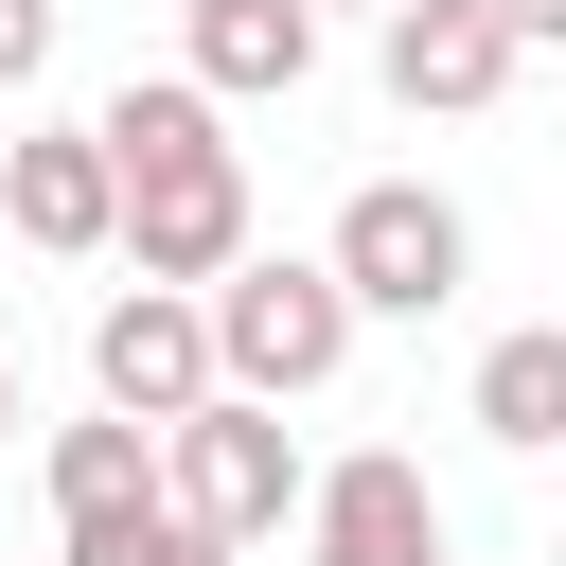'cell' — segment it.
<instances>
[{
  "label": "cell",
  "instance_id": "6da1fadb",
  "mask_svg": "<svg viewBox=\"0 0 566 566\" xmlns=\"http://www.w3.org/2000/svg\"><path fill=\"white\" fill-rule=\"evenodd\" d=\"M88 124H106V159H124V265L212 301V283L248 265V159H230L212 88H195V71H124Z\"/></svg>",
  "mask_w": 566,
  "mask_h": 566
},
{
  "label": "cell",
  "instance_id": "7a4b0ae2",
  "mask_svg": "<svg viewBox=\"0 0 566 566\" xmlns=\"http://www.w3.org/2000/svg\"><path fill=\"white\" fill-rule=\"evenodd\" d=\"M212 354H230V389H248V407H301V389H336V371H354V283H336V265H301V248H248V265L212 283Z\"/></svg>",
  "mask_w": 566,
  "mask_h": 566
},
{
  "label": "cell",
  "instance_id": "3957f363",
  "mask_svg": "<svg viewBox=\"0 0 566 566\" xmlns=\"http://www.w3.org/2000/svg\"><path fill=\"white\" fill-rule=\"evenodd\" d=\"M318 265L354 283V318H442L460 265H478V230H460V195H424V177H354V212H336Z\"/></svg>",
  "mask_w": 566,
  "mask_h": 566
},
{
  "label": "cell",
  "instance_id": "277c9868",
  "mask_svg": "<svg viewBox=\"0 0 566 566\" xmlns=\"http://www.w3.org/2000/svg\"><path fill=\"white\" fill-rule=\"evenodd\" d=\"M88 389L124 407V424H195L212 389H230V354H212V301L195 283H106V318H88Z\"/></svg>",
  "mask_w": 566,
  "mask_h": 566
},
{
  "label": "cell",
  "instance_id": "5b68a950",
  "mask_svg": "<svg viewBox=\"0 0 566 566\" xmlns=\"http://www.w3.org/2000/svg\"><path fill=\"white\" fill-rule=\"evenodd\" d=\"M159 478H177V513L212 531V548H248V531H283V513H318V478H301V442H283V407H248V389H212L177 442H159Z\"/></svg>",
  "mask_w": 566,
  "mask_h": 566
},
{
  "label": "cell",
  "instance_id": "8992f818",
  "mask_svg": "<svg viewBox=\"0 0 566 566\" xmlns=\"http://www.w3.org/2000/svg\"><path fill=\"white\" fill-rule=\"evenodd\" d=\"M0 230L53 248V265L124 248V159H106V124H35V142H0Z\"/></svg>",
  "mask_w": 566,
  "mask_h": 566
},
{
  "label": "cell",
  "instance_id": "52a82bcc",
  "mask_svg": "<svg viewBox=\"0 0 566 566\" xmlns=\"http://www.w3.org/2000/svg\"><path fill=\"white\" fill-rule=\"evenodd\" d=\"M301 566H442V495H424V460H407V442L336 460L318 513H301Z\"/></svg>",
  "mask_w": 566,
  "mask_h": 566
},
{
  "label": "cell",
  "instance_id": "ba28073f",
  "mask_svg": "<svg viewBox=\"0 0 566 566\" xmlns=\"http://www.w3.org/2000/svg\"><path fill=\"white\" fill-rule=\"evenodd\" d=\"M513 88V35L478 18V0H407L389 18V106L407 124H460V106H495Z\"/></svg>",
  "mask_w": 566,
  "mask_h": 566
},
{
  "label": "cell",
  "instance_id": "9c48e42d",
  "mask_svg": "<svg viewBox=\"0 0 566 566\" xmlns=\"http://www.w3.org/2000/svg\"><path fill=\"white\" fill-rule=\"evenodd\" d=\"M318 71V0H195V88L212 106H265Z\"/></svg>",
  "mask_w": 566,
  "mask_h": 566
},
{
  "label": "cell",
  "instance_id": "30bf717a",
  "mask_svg": "<svg viewBox=\"0 0 566 566\" xmlns=\"http://www.w3.org/2000/svg\"><path fill=\"white\" fill-rule=\"evenodd\" d=\"M142 495H177V478H159V424H124V407L53 424V531H71V513H142Z\"/></svg>",
  "mask_w": 566,
  "mask_h": 566
},
{
  "label": "cell",
  "instance_id": "8fae6325",
  "mask_svg": "<svg viewBox=\"0 0 566 566\" xmlns=\"http://www.w3.org/2000/svg\"><path fill=\"white\" fill-rule=\"evenodd\" d=\"M478 442H513V460L566 442V318H531V336L478 354Z\"/></svg>",
  "mask_w": 566,
  "mask_h": 566
},
{
  "label": "cell",
  "instance_id": "7c38bea8",
  "mask_svg": "<svg viewBox=\"0 0 566 566\" xmlns=\"http://www.w3.org/2000/svg\"><path fill=\"white\" fill-rule=\"evenodd\" d=\"M53 566H230V548H212L177 495H142V513H71V531H53Z\"/></svg>",
  "mask_w": 566,
  "mask_h": 566
},
{
  "label": "cell",
  "instance_id": "4fadbf2b",
  "mask_svg": "<svg viewBox=\"0 0 566 566\" xmlns=\"http://www.w3.org/2000/svg\"><path fill=\"white\" fill-rule=\"evenodd\" d=\"M53 71V0H0V88H35Z\"/></svg>",
  "mask_w": 566,
  "mask_h": 566
},
{
  "label": "cell",
  "instance_id": "5bb4252c",
  "mask_svg": "<svg viewBox=\"0 0 566 566\" xmlns=\"http://www.w3.org/2000/svg\"><path fill=\"white\" fill-rule=\"evenodd\" d=\"M478 18H495L513 53H548V35H566V0H478Z\"/></svg>",
  "mask_w": 566,
  "mask_h": 566
},
{
  "label": "cell",
  "instance_id": "9a60e30c",
  "mask_svg": "<svg viewBox=\"0 0 566 566\" xmlns=\"http://www.w3.org/2000/svg\"><path fill=\"white\" fill-rule=\"evenodd\" d=\"M0 424H18V336H0Z\"/></svg>",
  "mask_w": 566,
  "mask_h": 566
},
{
  "label": "cell",
  "instance_id": "2e32d148",
  "mask_svg": "<svg viewBox=\"0 0 566 566\" xmlns=\"http://www.w3.org/2000/svg\"><path fill=\"white\" fill-rule=\"evenodd\" d=\"M318 18H336V0H318ZM371 18H407V0H371Z\"/></svg>",
  "mask_w": 566,
  "mask_h": 566
}]
</instances>
